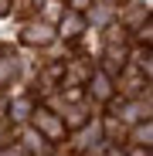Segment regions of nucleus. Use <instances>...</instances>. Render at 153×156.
<instances>
[{"label": "nucleus", "instance_id": "obj_1", "mask_svg": "<svg viewBox=\"0 0 153 156\" xmlns=\"http://www.w3.org/2000/svg\"><path fill=\"white\" fill-rule=\"evenodd\" d=\"M95 95H99V98L109 95V82H106V78H95Z\"/></svg>", "mask_w": 153, "mask_h": 156}]
</instances>
